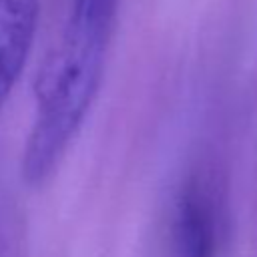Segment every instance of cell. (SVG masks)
I'll return each instance as SVG.
<instances>
[{"mask_svg":"<svg viewBox=\"0 0 257 257\" xmlns=\"http://www.w3.org/2000/svg\"><path fill=\"white\" fill-rule=\"evenodd\" d=\"M106 44L64 30L38 70L36 114L22 155V175L42 183L80 128L104 70Z\"/></svg>","mask_w":257,"mask_h":257,"instance_id":"1","label":"cell"},{"mask_svg":"<svg viewBox=\"0 0 257 257\" xmlns=\"http://www.w3.org/2000/svg\"><path fill=\"white\" fill-rule=\"evenodd\" d=\"M217 211L209 191L191 183L179 203L173 225V257H217Z\"/></svg>","mask_w":257,"mask_h":257,"instance_id":"2","label":"cell"},{"mask_svg":"<svg viewBox=\"0 0 257 257\" xmlns=\"http://www.w3.org/2000/svg\"><path fill=\"white\" fill-rule=\"evenodd\" d=\"M38 10V0H0V106L10 96L30 54Z\"/></svg>","mask_w":257,"mask_h":257,"instance_id":"3","label":"cell"},{"mask_svg":"<svg viewBox=\"0 0 257 257\" xmlns=\"http://www.w3.org/2000/svg\"><path fill=\"white\" fill-rule=\"evenodd\" d=\"M116 2L118 0H74L68 22L98 34H110Z\"/></svg>","mask_w":257,"mask_h":257,"instance_id":"4","label":"cell"}]
</instances>
